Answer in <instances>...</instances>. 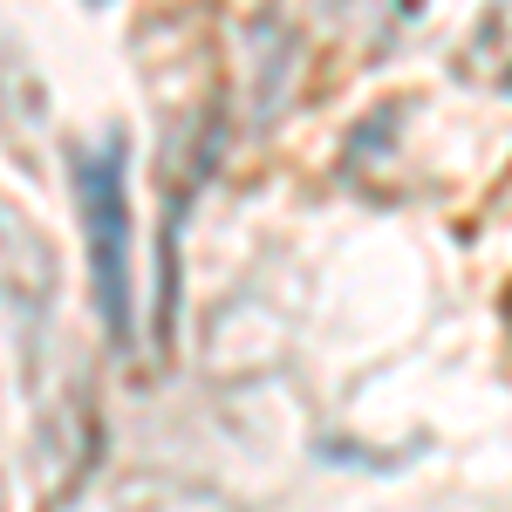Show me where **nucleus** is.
<instances>
[{
    "label": "nucleus",
    "instance_id": "f257e3e1",
    "mask_svg": "<svg viewBox=\"0 0 512 512\" xmlns=\"http://www.w3.org/2000/svg\"><path fill=\"white\" fill-rule=\"evenodd\" d=\"M82 212H89V246H96V301L110 328H130V280H123V198H117V158L82 164Z\"/></svg>",
    "mask_w": 512,
    "mask_h": 512
}]
</instances>
